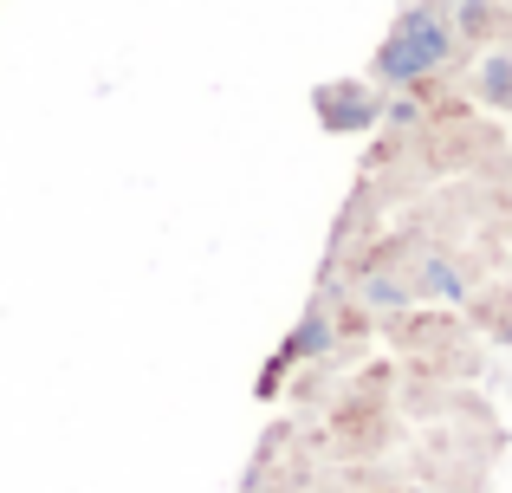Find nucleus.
Returning <instances> with one entry per match:
<instances>
[{
    "instance_id": "20e7f679",
    "label": "nucleus",
    "mask_w": 512,
    "mask_h": 493,
    "mask_svg": "<svg viewBox=\"0 0 512 493\" xmlns=\"http://www.w3.org/2000/svg\"><path fill=\"white\" fill-rule=\"evenodd\" d=\"M350 292H357L370 312H409V305H415V286H409V279H396V273H363Z\"/></svg>"
},
{
    "instance_id": "0eeeda50",
    "label": "nucleus",
    "mask_w": 512,
    "mask_h": 493,
    "mask_svg": "<svg viewBox=\"0 0 512 493\" xmlns=\"http://www.w3.org/2000/svg\"><path fill=\"white\" fill-rule=\"evenodd\" d=\"M383 117H389V124H415V117H422V104H415L409 91H396V98L383 104Z\"/></svg>"
},
{
    "instance_id": "f257e3e1",
    "label": "nucleus",
    "mask_w": 512,
    "mask_h": 493,
    "mask_svg": "<svg viewBox=\"0 0 512 493\" xmlns=\"http://www.w3.org/2000/svg\"><path fill=\"white\" fill-rule=\"evenodd\" d=\"M454 26H448V13L441 7H409L396 26H389V39L376 46V85H389V91H415V85H428V78L441 72V65L454 59Z\"/></svg>"
},
{
    "instance_id": "423d86ee",
    "label": "nucleus",
    "mask_w": 512,
    "mask_h": 493,
    "mask_svg": "<svg viewBox=\"0 0 512 493\" xmlns=\"http://www.w3.org/2000/svg\"><path fill=\"white\" fill-rule=\"evenodd\" d=\"M480 98L512 104V52H493V59L480 65Z\"/></svg>"
},
{
    "instance_id": "7ed1b4c3",
    "label": "nucleus",
    "mask_w": 512,
    "mask_h": 493,
    "mask_svg": "<svg viewBox=\"0 0 512 493\" xmlns=\"http://www.w3.org/2000/svg\"><path fill=\"white\" fill-rule=\"evenodd\" d=\"M415 292H435V299H448V305H461L467 299V273L448 260V253H422L415 260V279H409Z\"/></svg>"
},
{
    "instance_id": "39448f33",
    "label": "nucleus",
    "mask_w": 512,
    "mask_h": 493,
    "mask_svg": "<svg viewBox=\"0 0 512 493\" xmlns=\"http://www.w3.org/2000/svg\"><path fill=\"white\" fill-rule=\"evenodd\" d=\"M325 351H331V318H325V305H312V312L299 318V331L286 338L279 364H299V357H325Z\"/></svg>"
},
{
    "instance_id": "f03ea898",
    "label": "nucleus",
    "mask_w": 512,
    "mask_h": 493,
    "mask_svg": "<svg viewBox=\"0 0 512 493\" xmlns=\"http://www.w3.org/2000/svg\"><path fill=\"white\" fill-rule=\"evenodd\" d=\"M312 111L325 130H338V137H357V130H376L383 124V98H376L363 78H331V85L312 91Z\"/></svg>"
}]
</instances>
